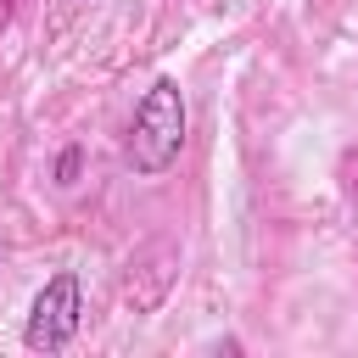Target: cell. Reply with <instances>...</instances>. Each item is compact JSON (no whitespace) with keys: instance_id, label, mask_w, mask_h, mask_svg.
<instances>
[{"instance_id":"6da1fadb","label":"cell","mask_w":358,"mask_h":358,"mask_svg":"<svg viewBox=\"0 0 358 358\" xmlns=\"http://www.w3.org/2000/svg\"><path fill=\"white\" fill-rule=\"evenodd\" d=\"M185 95H179V84L173 78H157L145 95H140V106H134V123H129V168L134 173H168L173 168V157H179V145H185Z\"/></svg>"},{"instance_id":"3957f363","label":"cell","mask_w":358,"mask_h":358,"mask_svg":"<svg viewBox=\"0 0 358 358\" xmlns=\"http://www.w3.org/2000/svg\"><path fill=\"white\" fill-rule=\"evenodd\" d=\"M56 179H62V185H73V179H78V151H62V162H56Z\"/></svg>"},{"instance_id":"7a4b0ae2","label":"cell","mask_w":358,"mask_h":358,"mask_svg":"<svg viewBox=\"0 0 358 358\" xmlns=\"http://www.w3.org/2000/svg\"><path fill=\"white\" fill-rule=\"evenodd\" d=\"M78 319H84V302H78V274H73V268H62V274H50V280H45V291L34 296L22 341H28L34 352H62V347L78 336Z\"/></svg>"}]
</instances>
